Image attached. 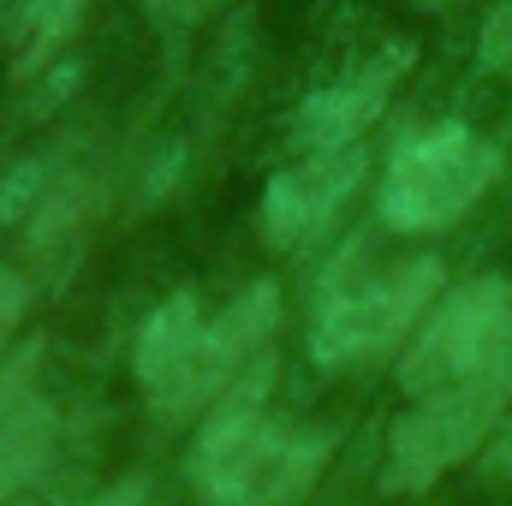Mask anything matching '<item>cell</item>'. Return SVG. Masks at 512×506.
Returning <instances> with one entry per match:
<instances>
[{"instance_id": "cell-4", "label": "cell", "mask_w": 512, "mask_h": 506, "mask_svg": "<svg viewBox=\"0 0 512 506\" xmlns=\"http://www.w3.org/2000/svg\"><path fill=\"white\" fill-rule=\"evenodd\" d=\"M501 173V149L471 126L411 131L382 173V221L393 233H435L453 227Z\"/></svg>"}, {"instance_id": "cell-5", "label": "cell", "mask_w": 512, "mask_h": 506, "mask_svg": "<svg viewBox=\"0 0 512 506\" xmlns=\"http://www.w3.org/2000/svg\"><path fill=\"white\" fill-rule=\"evenodd\" d=\"M435 286H441L435 256H411V262H393V268H376V274L328 280V292L316 304V322H310L316 364L346 370V364H364V358L387 352L399 334H411V322L423 316Z\"/></svg>"}, {"instance_id": "cell-7", "label": "cell", "mask_w": 512, "mask_h": 506, "mask_svg": "<svg viewBox=\"0 0 512 506\" xmlns=\"http://www.w3.org/2000/svg\"><path fill=\"white\" fill-rule=\"evenodd\" d=\"M54 435H60V417H54V399L42 393V346L30 340L0 370V501L24 495L42 477Z\"/></svg>"}, {"instance_id": "cell-8", "label": "cell", "mask_w": 512, "mask_h": 506, "mask_svg": "<svg viewBox=\"0 0 512 506\" xmlns=\"http://www.w3.org/2000/svg\"><path fill=\"white\" fill-rule=\"evenodd\" d=\"M405 72H411V48L393 42L376 60H364V66H352L346 78H334L328 90L304 96V108H298V120H292V143H298V149H346V143H358L364 131L382 120L387 96H393V84H399Z\"/></svg>"}, {"instance_id": "cell-12", "label": "cell", "mask_w": 512, "mask_h": 506, "mask_svg": "<svg viewBox=\"0 0 512 506\" xmlns=\"http://www.w3.org/2000/svg\"><path fill=\"white\" fill-rule=\"evenodd\" d=\"M161 18H173V24H191V18H209L215 6H227V0H149Z\"/></svg>"}, {"instance_id": "cell-2", "label": "cell", "mask_w": 512, "mask_h": 506, "mask_svg": "<svg viewBox=\"0 0 512 506\" xmlns=\"http://www.w3.org/2000/svg\"><path fill=\"white\" fill-rule=\"evenodd\" d=\"M274 322H280V298L268 280H256L221 316H209L203 298L173 292L167 304H155V316L137 328V346H131V370H137L143 399L161 417H191V411L227 399L251 370L268 364Z\"/></svg>"}, {"instance_id": "cell-11", "label": "cell", "mask_w": 512, "mask_h": 506, "mask_svg": "<svg viewBox=\"0 0 512 506\" xmlns=\"http://www.w3.org/2000/svg\"><path fill=\"white\" fill-rule=\"evenodd\" d=\"M483 60L495 72H512V0L489 18V30H483Z\"/></svg>"}, {"instance_id": "cell-9", "label": "cell", "mask_w": 512, "mask_h": 506, "mask_svg": "<svg viewBox=\"0 0 512 506\" xmlns=\"http://www.w3.org/2000/svg\"><path fill=\"white\" fill-rule=\"evenodd\" d=\"M84 6L90 0H30L24 6V24H18V72L30 78L36 66H48L84 24Z\"/></svg>"}, {"instance_id": "cell-3", "label": "cell", "mask_w": 512, "mask_h": 506, "mask_svg": "<svg viewBox=\"0 0 512 506\" xmlns=\"http://www.w3.org/2000/svg\"><path fill=\"white\" fill-rule=\"evenodd\" d=\"M268 370H274V358L239 381L215 405L209 429L197 435L191 477H197V495L209 506H298L316 489V477L334 453L328 435L286 429L262 411Z\"/></svg>"}, {"instance_id": "cell-10", "label": "cell", "mask_w": 512, "mask_h": 506, "mask_svg": "<svg viewBox=\"0 0 512 506\" xmlns=\"http://www.w3.org/2000/svg\"><path fill=\"white\" fill-rule=\"evenodd\" d=\"M24 310H30V286H24L12 268H0V352H6V340H12V328L24 322Z\"/></svg>"}, {"instance_id": "cell-14", "label": "cell", "mask_w": 512, "mask_h": 506, "mask_svg": "<svg viewBox=\"0 0 512 506\" xmlns=\"http://www.w3.org/2000/svg\"><path fill=\"white\" fill-rule=\"evenodd\" d=\"M423 6H447V0H423Z\"/></svg>"}, {"instance_id": "cell-6", "label": "cell", "mask_w": 512, "mask_h": 506, "mask_svg": "<svg viewBox=\"0 0 512 506\" xmlns=\"http://www.w3.org/2000/svg\"><path fill=\"white\" fill-rule=\"evenodd\" d=\"M364 167L370 161H364L358 143H346V149H304L292 167H280L268 179V191H262V233H268V245H280V251L310 245L346 209V197L358 191Z\"/></svg>"}, {"instance_id": "cell-13", "label": "cell", "mask_w": 512, "mask_h": 506, "mask_svg": "<svg viewBox=\"0 0 512 506\" xmlns=\"http://www.w3.org/2000/svg\"><path fill=\"white\" fill-rule=\"evenodd\" d=\"M489 471L512 477V411L501 417V435H495V453H489Z\"/></svg>"}, {"instance_id": "cell-1", "label": "cell", "mask_w": 512, "mask_h": 506, "mask_svg": "<svg viewBox=\"0 0 512 506\" xmlns=\"http://www.w3.org/2000/svg\"><path fill=\"white\" fill-rule=\"evenodd\" d=\"M399 387L411 405L393 417L382 489L417 495L471 459L512 411V280L483 274L459 286L411 340Z\"/></svg>"}]
</instances>
